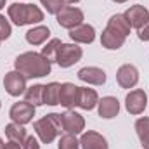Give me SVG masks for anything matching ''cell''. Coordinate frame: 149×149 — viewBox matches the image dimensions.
<instances>
[{"label":"cell","mask_w":149,"mask_h":149,"mask_svg":"<svg viewBox=\"0 0 149 149\" xmlns=\"http://www.w3.org/2000/svg\"><path fill=\"white\" fill-rule=\"evenodd\" d=\"M137 37L141 38L142 42H148L149 40V21L144 24V26H141V28L137 30Z\"/></svg>","instance_id":"cell-30"},{"label":"cell","mask_w":149,"mask_h":149,"mask_svg":"<svg viewBox=\"0 0 149 149\" xmlns=\"http://www.w3.org/2000/svg\"><path fill=\"white\" fill-rule=\"evenodd\" d=\"M59 90H61V83L57 81L47 83L43 88V104H49V106L59 104Z\"/></svg>","instance_id":"cell-20"},{"label":"cell","mask_w":149,"mask_h":149,"mask_svg":"<svg viewBox=\"0 0 149 149\" xmlns=\"http://www.w3.org/2000/svg\"><path fill=\"white\" fill-rule=\"evenodd\" d=\"M135 130H137V135L141 139V144L144 149H149V116L144 118H139L135 121Z\"/></svg>","instance_id":"cell-24"},{"label":"cell","mask_w":149,"mask_h":149,"mask_svg":"<svg viewBox=\"0 0 149 149\" xmlns=\"http://www.w3.org/2000/svg\"><path fill=\"white\" fill-rule=\"evenodd\" d=\"M125 17L128 19L130 26H134V28L139 30L141 26H144L149 21V10L144 5H132V7L125 12Z\"/></svg>","instance_id":"cell-14"},{"label":"cell","mask_w":149,"mask_h":149,"mask_svg":"<svg viewBox=\"0 0 149 149\" xmlns=\"http://www.w3.org/2000/svg\"><path fill=\"white\" fill-rule=\"evenodd\" d=\"M78 88L74 83H61V90H59V104L64 108H74L78 104Z\"/></svg>","instance_id":"cell-11"},{"label":"cell","mask_w":149,"mask_h":149,"mask_svg":"<svg viewBox=\"0 0 149 149\" xmlns=\"http://www.w3.org/2000/svg\"><path fill=\"white\" fill-rule=\"evenodd\" d=\"M61 127H63V130H64L66 134L76 135V134H81V132H83V128H85V120H83L81 114L68 109L66 113L61 114Z\"/></svg>","instance_id":"cell-9"},{"label":"cell","mask_w":149,"mask_h":149,"mask_svg":"<svg viewBox=\"0 0 149 149\" xmlns=\"http://www.w3.org/2000/svg\"><path fill=\"white\" fill-rule=\"evenodd\" d=\"M116 80L121 88H134L139 81V71L134 64H123L116 71Z\"/></svg>","instance_id":"cell-10"},{"label":"cell","mask_w":149,"mask_h":149,"mask_svg":"<svg viewBox=\"0 0 149 149\" xmlns=\"http://www.w3.org/2000/svg\"><path fill=\"white\" fill-rule=\"evenodd\" d=\"M5 7V0H0V9H3Z\"/></svg>","instance_id":"cell-33"},{"label":"cell","mask_w":149,"mask_h":149,"mask_svg":"<svg viewBox=\"0 0 149 149\" xmlns=\"http://www.w3.org/2000/svg\"><path fill=\"white\" fill-rule=\"evenodd\" d=\"M81 56H83V50L76 43H61L56 56V63L61 68H70L81 59Z\"/></svg>","instance_id":"cell-4"},{"label":"cell","mask_w":149,"mask_h":149,"mask_svg":"<svg viewBox=\"0 0 149 149\" xmlns=\"http://www.w3.org/2000/svg\"><path fill=\"white\" fill-rule=\"evenodd\" d=\"M70 37L73 42H78V43H92L95 40V30H94V26L81 23L80 26L70 30Z\"/></svg>","instance_id":"cell-18"},{"label":"cell","mask_w":149,"mask_h":149,"mask_svg":"<svg viewBox=\"0 0 149 149\" xmlns=\"http://www.w3.org/2000/svg\"><path fill=\"white\" fill-rule=\"evenodd\" d=\"M42 2V5L47 9V12L49 14H59L61 12V9L64 7V2L63 0H40Z\"/></svg>","instance_id":"cell-27"},{"label":"cell","mask_w":149,"mask_h":149,"mask_svg":"<svg viewBox=\"0 0 149 149\" xmlns=\"http://www.w3.org/2000/svg\"><path fill=\"white\" fill-rule=\"evenodd\" d=\"M57 149H80V141L76 139V135H73V134H64L59 139Z\"/></svg>","instance_id":"cell-26"},{"label":"cell","mask_w":149,"mask_h":149,"mask_svg":"<svg viewBox=\"0 0 149 149\" xmlns=\"http://www.w3.org/2000/svg\"><path fill=\"white\" fill-rule=\"evenodd\" d=\"M26 76L23 73H19L17 70H14V71H9V73L5 74V78H3V87H5V90H7V94L9 95H12V97H19L21 94H24L26 92Z\"/></svg>","instance_id":"cell-5"},{"label":"cell","mask_w":149,"mask_h":149,"mask_svg":"<svg viewBox=\"0 0 149 149\" xmlns=\"http://www.w3.org/2000/svg\"><path fill=\"white\" fill-rule=\"evenodd\" d=\"M57 23L63 26V28H68V30H73L76 26H80L83 23V12L78 9V7H63L61 12L57 14Z\"/></svg>","instance_id":"cell-7"},{"label":"cell","mask_w":149,"mask_h":149,"mask_svg":"<svg viewBox=\"0 0 149 149\" xmlns=\"http://www.w3.org/2000/svg\"><path fill=\"white\" fill-rule=\"evenodd\" d=\"M10 33H12V28H10V23L3 17V16H0V40H5V38L10 37Z\"/></svg>","instance_id":"cell-28"},{"label":"cell","mask_w":149,"mask_h":149,"mask_svg":"<svg viewBox=\"0 0 149 149\" xmlns=\"http://www.w3.org/2000/svg\"><path fill=\"white\" fill-rule=\"evenodd\" d=\"M50 37V30L47 26H35L30 31H26V42L30 45H42Z\"/></svg>","instance_id":"cell-19"},{"label":"cell","mask_w":149,"mask_h":149,"mask_svg":"<svg viewBox=\"0 0 149 149\" xmlns=\"http://www.w3.org/2000/svg\"><path fill=\"white\" fill-rule=\"evenodd\" d=\"M3 148H5V144H3V141L0 139V149H3Z\"/></svg>","instance_id":"cell-35"},{"label":"cell","mask_w":149,"mask_h":149,"mask_svg":"<svg viewBox=\"0 0 149 149\" xmlns=\"http://www.w3.org/2000/svg\"><path fill=\"white\" fill-rule=\"evenodd\" d=\"M113 2H116V3H125L127 0H113Z\"/></svg>","instance_id":"cell-34"},{"label":"cell","mask_w":149,"mask_h":149,"mask_svg":"<svg viewBox=\"0 0 149 149\" xmlns=\"http://www.w3.org/2000/svg\"><path fill=\"white\" fill-rule=\"evenodd\" d=\"M97 102H99V95L94 88H87V87L78 88V104H76L78 108L90 111L97 106Z\"/></svg>","instance_id":"cell-17"},{"label":"cell","mask_w":149,"mask_h":149,"mask_svg":"<svg viewBox=\"0 0 149 149\" xmlns=\"http://www.w3.org/2000/svg\"><path fill=\"white\" fill-rule=\"evenodd\" d=\"M80 146H81V149H109L108 148V141L101 134H97L94 130H88V132H85L81 135Z\"/></svg>","instance_id":"cell-15"},{"label":"cell","mask_w":149,"mask_h":149,"mask_svg":"<svg viewBox=\"0 0 149 149\" xmlns=\"http://www.w3.org/2000/svg\"><path fill=\"white\" fill-rule=\"evenodd\" d=\"M97 106H99V116L104 120H111L120 113V101L116 97H111V95L102 97L97 102Z\"/></svg>","instance_id":"cell-16"},{"label":"cell","mask_w":149,"mask_h":149,"mask_svg":"<svg viewBox=\"0 0 149 149\" xmlns=\"http://www.w3.org/2000/svg\"><path fill=\"white\" fill-rule=\"evenodd\" d=\"M3 149H23V148H21L17 142H14V141H9V142L5 144V148H3Z\"/></svg>","instance_id":"cell-31"},{"label":"cell","mask_w":149,"mask_h":149,"mask_svg":"<svg viewBox=\"0 0 149 149\" xmlns=\"http://www.w3.org/2000/svg\"><path fill=\"white\" fill-rule=\"evenodd\" d=\"M59 47H61V40H59V38H52V40H49L47 45L42 49V56L47 57V59L52 63V61H56V56H57Z\"/></svg>","instance_id":"cell-25"},{"label":"cell","mask_w":149,"mask_h":149,"mask_svg":"<svg viewBox=\"0 0 149 149\" xmlns=\"http://www.w3.org/2000/svg\"><path fill=\"white\" fill-rule=\"evenodd\" d=\"M5 135L9 137V141H14V142H17V144H23L24 141H26V130H24V127L23 125H17V123H9V125H5Z\"/></svg>","instance_id":"cell-21"},{"label":"cell","mask_w":149,"mask_h":149,"mask_svg":"<svg viewBox=\"0 0 149 149\" xmlns=\"http://www.w3.org/2000/svg\"><path fill=\"white\" fill-rule=\"evenodd\" d=\"M23 149H40L38 141L31 135V137H26V141L23 142Z\"/></svg>","instance_id":"cell-29"},{"label":"cell","mask_w":149,"mask_h":149,"mask_svg":"<svg viewBox=\"0 0 149 149\" xmlns=\"http://www.w3.org/2000/svg\"><path fill=\"white\" fill-rule=\"evenodd\" d=\"M33 128L37 132L38 139L43 144H50L61 134V128H63L61 127V114H57V113L45 114L43 118H40L33 123Z\"/></svg>","instance_id":"cell-3"},{"label":"cell","mask_w":149,"mask_h":149,"mask_svg":"<svg viewBox=\"0 0 149 149\" xmlns=\"http://www.w3.org/2000/svg\"><path fill=\"white\" fill-rule=\"evenodd\" d=\"M148 106V95L142 88H135V90H130L125 97V108L130 114H141L144 113Z\"/></svg>","instance_id":"cell-6"},{"label":"cell","mask_w":149,"mask_h":149,"mask_svg":"<svg viewBox=\"0 0 149 149\" xmlns=\"http://www.w3.org/2000/svg\"><path fill=\"white\" fill-rule=\"evenodd\" d=\"M78 78L88 85H102L106 81V73L101 68L95 66H85L78 71Z\"/></svg>","instance_id":"cell-13"},{"label":"cell","mask_w":149,"mask_h":149,"mask_svg":"<svg viewBox=\"0 0 149 149\" xmlns=\"http://www.w3.org/2000/svg\"><path fill=\"white\" fill-rule=\"evenodd\" d=\"M43 88H45V85H33V87L26 88L24 101L30 102V104H33L35 108L37 106H42L43 104Z\"/></svg>","instance_id":"cell-23"},{"label":"cell","mask_w":149,"mask_h":149,"mask_svg":"<svg viewBox=\"0 0 149 149\" xmlns=\"http://www.w3.org/2000/svg\"><path fill=\"white\" fill-rule=\"evenodd\" d=\"M108 26L113 28V30H116V31H120L121 35H130V23H128V19L125 17V14H114L109 17V21H108Z\"/></svg>","instance_id":"cell-22"},{"label":"cell","mask_w":149,"mask_h":149,"mask_svg":"<svg viewBox=\"0 0 149 149\" xmlns=\"http://www.w3.org/2000/svg\"><path fill=\"white\" fill-rule=\"evenodd\" d=\"M9 116H10V120L14 121V123H17V125H26V123H30L31 120H33V116H35V106L33 104H30V102H16V104H12V108H10V111H9Z\"/></svg>","instance_id":"cell-8"},{"label":"cell","mask_w":149,"mask_h":149,"mask_svg":"<svg viewBox=\"0 0 149 149\" xmlns=\"http://www.w3.org/2000/svg\"><path fill=\"white\" fill-rule=\"evenodd\" d=\"M64 3H76V2H80V0H63Z\"/></svg>","instance_id":"cell-32"},{"label":"cell","mask_w":149,"mask_h":149,"mask_svg":"<svg viewBox=\"0 0 149 149\" xmlns=\"http://www.w3.org/2000/svg\"><path fill=\"white\" fill-rule=\"evenodd\" d=\"M125 38L127 37L121 35L120 31H116V30H113L109 26H106V30H104L102 35H101V43H102V47L108 49V50H118V49L123 47Z\"/></svg>","instance_id":"cell-12"},{"label":"cell","mask_w":149,"mask_h":149,"mask_svg":"<svg viewBox=\"0 0 149 149\" xmlns=\"http://www.w3.org/2000/svg\"><path fill=\"white\" fill-rule=\"evenodd\" d=\"M14 66L26 78H42L50 73V61L38 52H24L16 57Z\"/></svg>","instance_id":"cell-1"},{"label":"cell","mask_w":149,"mask_h":149,"mask_svg":"<svg viewBox=\"0 0 149 149\" xmlns=\"http://www.w3.org/2000/svg\"><path fill=\"white\" fill-rule=\"evenodd\" d=\"M7 14L16 26H26L43 21V12L40 10V7L33 3H12L9 5Z\"/></svg>","instance_id":"cell-2"}]
</instances>
